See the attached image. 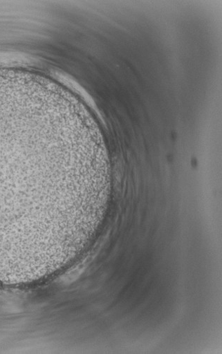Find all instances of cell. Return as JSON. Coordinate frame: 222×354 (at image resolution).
Wrapping results in <instances>:
<instances>
[{
    "label": "cell",
    "mask_w": 222,
    "mask_h": 354,
    "mask_svg": "<svg viewBox=\"0 0 222 354\" xmlns=\"http://www.w3.org/2000/svg\"><path fill=\"white\" fill-rule=\"evenodd\" d=\"M46 132L34 120L0 115V243L39 236L47 202L73 204L94 183L90 165L78 154L64 153Z\"/></svg>",
    "instance_id": "6da1fadb"
}]
</instances>
